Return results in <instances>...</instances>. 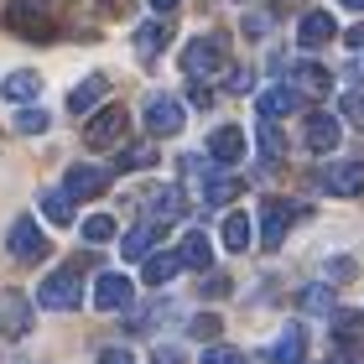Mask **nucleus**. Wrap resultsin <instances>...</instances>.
Here are the masks:
<instances>
[{
	"label": "nucleus",
	"instance_id": "41",
	"mask_svg": "<svg viewBox=\"0 0 364 364\" xmlns=\"http://www.w3.org/2000/svg\"><path fill=\"white\" fill-rule=\"evenodd\" d=\"M188 99H193V105H198V109H208V105H213V94H208L203 84H193V89H188Z\"/></svg>",
	"mask_w": 364,
	"mask_h": 364
},
{
	"label": "nucleus",
	"instance_id": "9",
	"mask_svg": "<svg viewBox=\"0 0 364 364\" xmlns=\"http://www.w3.org/2000/svg\"><path fill=\"white\" fill-rule=\"evenodd\" d=\"M318 182L333 198H359L364 193V161H333V167H323Z\"/></svg>",
	"mask_w": 364,
	"mask_h": 364
},
{
	"label": "nucleus",
	"instance_id": "7",
	"mask_svg": "<svg viewBox=\"0 0 364 364\" xmlns=\"http://www.w3.org/2000/svg\"><path fill=\"white\" fill-rule=\"evenodd\" d=\"M130 296H136V287H130V276H120V271H105L94 281V307L99 312H125Z\"/></svg>",
	"mask_w": 364,
	"mask_h": 364
},
{
	"label": "nucleus",
	"instance_id": "37",
	"mask_svg": "<svg viewBox=\"0 0 364 364\" xmlns=\"http://www.w3.org/2000/svg\"><path fill=\"white\" fill-rule=\"evenodd\" d=\"M250 84H255L250 68H235V73H229V89H235V94H250Z\"/></svg>",
	"mask_w": 364,
	"mask_h": 364
},
{
	"label": "nucleus",
	"instance_id": "43",
	"mask_svg": "<svg viewBox=\"0 0 364 364\" xmlns=\"http://www.w3.org/2000/svg\"><path fill=\"white\" fill-rule=\"evenodd\" d=\"M156 364H182V354L177 349H156Z\"/></svg>",
	"mask_w": 364,
	"mask_h": 364
},
{
	"label": "nucleus",
	"instance_id": "18",
	"mask_svg": "<svg viewBox=\"0 0 364 364\" xmlns=\"http://www.w3.org/2000/svg\"><path fill=\"white\" fill-rule=\"evenodd\" d=\"M333 338L343 349H364V312H354V307L333 312Z\"/></svg>",
	"mask_w": 364,
	"mask_h": 364
},
{
	"label": "nucleus",
	"instance_id": "21",
	"mask_svg": "<svg viewBox=\"0 0 364 364\" xmlns=\"http://www.w3.org/2000/svg\"><path fill=\"white\" fill-rule=\"evenodd\" d=\"M0 94L16 99V105H26V99H37V94H42V78L31 73V68H16V73L6 78V84H0Z\"/></svg>",
	"mask_w": 364,
	"mask_h": 364
},
{
	"label": "nucleus",
	"instance_id": "33",
	"mask_svg": "<svg viewBox=\"0 0 364 364\" xmlns=\"http://www.w3.org/2000/svg\"><path fill=\"white\" fill-rule=\"evenodd\" d=\"M302 312H333V291L328 287H307L302 291Z\"/></svg>",
	"mask_w": 364,
	"mask_h": 364
},
{
	"label": "nucleus",
	"instance_id": "28",
	"mask_svg": "<svg viewBox=\"0 0 364 364\" xmlns=\"http://www.w3.org/2000/svg\"><path fill=\"white\" fill-rule=\"evenodd\" d=\"M151 213H156V224H161V219H182V193H177V188L151 193Z\"/></svg>",
	"mask_w": 364,
	"mask_h": 364
},
{
	"label": "nucleus",
	"instance_id": "11",
	"mask_svg": "<svg viewBox=\"0 0 364 364\" xmlns=\"http://www.w3.org/2000/svg\"><path fill=\"white\" fill-rule=\"evenodd\" d=\"M307 151H318V156H328L333 146L343 141V125H338V114H307Z\"/></svg>",
	"mask_w": 364,
	"mask_h": 364
},
{
	"label": "nucleus",
	"instance_id": "29",
	"mask_svg": "<svg viewBox=\"0 0 364 364\" xmlns=\"http://www.w3.org/2000/svg\"><path fill=\"white\" fill-rule=\"evenodd\" d=\"M235 193H240V182H235V177H208V182H203V203H208V208L229 203Z\"/></svg>",
	"mask_w": 364,
	"mask_h": 364
},
{
	"label": "nucleus",
	"instance_id": "5",
	"mask_svg": "<svg viewBox=\"0 0 364 364\" xmlns=\"http://www.w3.org/2000/svg\"><path fill=\"white\" fill-rule=\"evenodd\" d=\"M296 213H302V203H287V198H266V203H260V245H266V250H276V245L287 240Z\"/></svg>",
	"mask_w": 364,
	"mask_h": 364
},
{
	"label": "nucleus",
	"instance_id": "8",
	"mask_svg": "<svg viewBox=\"0 0 364 364\" xmlns=\"http://www.w3.org/2000/svg\"><path fill=\"white\" fill-rule=\"evenodd\" d=\"M182 120H188V114H182L177 99H167V94H151V99H146V130H151V136H177Z\"/></svg>",
	"mask_w": 364,
	"mask_h": 364
},
{
	"label": "nucleus",
	"instance_id": "36",
	"mask_svg": "<svg viewBox=\"0 0 364 364\" xmlns=\"http://www.w3.org/2000/svg\"><path fill=\"white\" fill-rule=\"evenodd\" d=\"M213 333H219V318H213V312L193 318V338H213Z\"/></svg>",
	"mask_w": 364,
	"mask_h": 364
},
{
	"label": "nucleus",
	"instance_id": "14",
	"mask_svg": "<svg viewBox=\"0 0 364 364\" xmlns=\"http://www.w3.org/2000/svg\"><path fill=\"white\" fill-rule=\"evenodd\" d=\"M109 188V172L105 167H89V161H78V167L68 172V198H99Z\"/></svg>",
	"mask_w": 364,
	"mask_h": 364
},
{
	"label": "nucleus",
	"instance_id": "17",
	"mask_svg": "<svg viewBox=\"0 0 364 364\" xmlns=\"http://www.w3.org/2000/svg\"><path fill=\"white\" fill-rule=\"evenodd\" d=\"M177 255H182V266H193V271H208V260H213V245H208V235H203V229H188V235H182V245H177Z\"/></svg>",
	"mask_w": 364,
	"mask_h": 364
},
{
	"label": "nucleus",
	"instance_id": "4",
	"mask_svg": "<svg viewBox=\"0 0 364 364\" xmlns=\"http://www.w3.org/2000/svg\"><path fill=\"white\" fill-rule=\"evenodd\" d=\"M6 250L21 260V266H37V260L53 250V245H47V235H42V224H37V219H16V224H11V235H6Z\"/></svg>",
	"mask_w": 364,
	"mask_h": 364
},
{
	"label": "nucleus",
	"instance_id": "24",
	"mask_svg": "<svg viewBox=\"0 0 364 364\" xmlns=\"http://www.w3.org/2000/svg\"><path fill=\"white\" fill-rule=\"evenodd\" d=\"M42 213H47V224H73V198H68V188H47L42 193Z\"/></svg>",
	"mask_w": 364,
	"mask_h": 364
},
{
	"label": "nucleus",
	"instance_id": "35",
	"mask_svg": "<svg viewBox=\"0 0 364 364\" xmlns=\"http://www.w3.org/2000/svg\"><path fill=\"white\" fill-rule=\"evenodd\" d=\"M354 271H359V266H354V260H349V255H338V260H328V281H354Z\"/></svg>",
	"mask_w": 364,
	"mask_h": 364
},
{
	"label": "nucleus",
	"instance_id": "40",
	"mask_svg": "<svg viewBox=\"0 0 364 364\" xmlns=\"http://www.w3.org/2000/svg\"><path fill=\"white\" fill-rule=\"evenodd\" d=\"M266 26H271L266 16H245V37H266Z\"/></svg>",
	"mask_w": 364,
	"mask_h": 364
},
{
	"label": "nucleus",
	"instance_id": "19",
	"mask_svg": "<svg viewBox=\"0 0 364 364\" xmlns=\"http://www.w3.org/2000/svg\"><path fill=\"white\" fill-rule=\"evenodd\" d=\"M177 271H182V255L177 250H161V255H146V271L141 276H146V287H167Z\"/></svg>",
	"mask_w": 364,
	"mask_h": 364
},
{
	"label": "nucleus",
	"instance_id": "16",
	"mask_svg": "<svg viewBox=\"0 0 364 364\" xmlns=\"http://www.w3.org/2000/svg\"><path fill=\"white\" fill-rule=\"evenodd\" d=\"M105 89H109V78H105V73H89L84 84L68 94V109H73V114H94L99 99H105Z\"/></svg>",
	"mask_w": 364,
	"mask_h": 364
},
{
	"label": "nucleus",
	"instance_id": "39",
	"mask_svg": "<svg viewBox=\"0 0 364 364\" xmlns=\"http://www.w3.org/2000/svg\"><path fill=\"white\" fill-rule=\"evenodd\" d=\"M94 364H136V354H130V349H105Z\"/></svg>",
	"mask_w": 364,
	"mask_h": 364
},
{
	"label": "nucleus",
	"instance_id": "32",
	"mask_svg": "<svg viewBox=\"0 0 364 364\" xmlns=\"http://www.w3.org/2000/svg\"><path fill=\"white\" fill-rule=\"evenodd\" d=\"M47 125H53L47 109H21V114H16V130H21V136H42Z\"/></svg>",
	"mask_w": 364,
	"mask_h": 364
},
{
	"label": "nucleus",
	"instance_id": "42",
	"mask_svg": "<svg viewBox=\"0 0 364 364\" xmlns=\"http://www.w3.org/2000/svg\"><path fill=\"white\" fill-rule=\"evenodd\" d=\"M343 78H349L354 89H364V58H359V63H349V73H343Z\"/></svg>",
	"mask_w": 364,
	"mask_h": 364
},
{
	"label": "nucleus",
	"instance_id": "13",
	"mask_svg": "<svg viewBox=\"0 0 364 364\" xmlns=\"http://www.w3.org/2000/svg\"><path fill=\"white\" fill-rule=\"evenodd\" d=\"M333 37H338V26H333V16H328V11H307L302 26H296V42H302V47H328Z\"/></svg>",
	"mask_w": 364,
	"mask_h": 364
},
{
	"label": "nucleus",
	"instance_id": "23",
	"mask_svg": "<svg viewBox=\"0 0 364 364\" xmlns=\"http://www.w3.org/2000/svg\"><path fill=\"white\" fill-rule=\"evenodd\" d=\"M156 235H161L156 219H151V224H136V229L125 235V260H146V255H151V245H156Z\"/></svg>",
	"mask_w": 364,
	"mask_h": 364
},
{
	"label": "nucleus",
	"instance_id": "27",
	"mask_svg": "<svg viewBox=\"0 0 364 364\" xmlns=\"http://www.w3.org/2000/svg\"><path fill=\"white\" fill-rule=\"evenodd\" d=\"M281 151H287V146H281V130H276V120H260V161H266V167H276V161H281Z\"/></svg>",
	"mask_w": 364,
	"mask_h": 364
},
{
	"label": "nucleus",
	"instance_id": "31",
	"mask_svg": "<svg viewBox=\"0 0 364 364\" xmlns=\"http://www.w3.org/2000/svg\"><path fill=\"white\" fill-rule=\"evenodd\" d=\"M156 161V146H130V151H120V172H141Z\"/></svg>",
	"mask_w": 364,
	"mask_h": 364
},
{
	"label": "nucleus",
	"instance_id": "45",
	"mask_svg": "<svg viewBox=\"0 0 364 364\" xmlns=\"http://www.w3.org/2000/svg\"><path fill=\"white\" fill-rule=\"evenodd\" d=\"M349 47H354V53H364V26H354V31H349Z\"/></svg>",
	"mask_w": 364,
	"mask_h": 364
},
{
	"label": "nucleus",
	"instance_id": "15",
	"mask_svg": "<svg viewBox=\"0 0 364 364\" xmlns=\"http://www.w3.org/2000/svg\"><path fill=\"white\" fill-rule=\"evenodd\" d=\"M296 105H302V94H296L291 84H276L255 99V109H260V120H281V114H291Z\"/></svg>",
	"mask_w": 364,
	"mask_h": 364
},
{
	"label": "nucleus",
	"instance_id": "6",
	"mask_svg": "<svg viewBox=\"0 0 364 364\" xmlns=\"http://www.w3.org/2000/svg\"><path fill=\"white\" fill-rule=\"evenodd\" d=\"M219 68H224V47L213 37H198V42L182 47V73L188 78H213Z\"/></svg>",
	"mask_w": 364,
	"mask_h": 364
},
{
	"label": "nucleus",
	"instance_id": "46",
	"mask_svg": "<svg viewBox=\"0 0 364 364\" xmlns=\"http://www.w3.org/2000/svg\"><path fill=\"white\" fill-rule=\"evenodd\" d=\"M338 6H349V11H364V0H338Z\"/></svg>",
	"mask_w": 364,
	"mask_h": 364
},
{
	"label": "nucleus",
	"instance_id": "1",
	"mask_svg": "<svg viewBox=\"0 0 364 364\" xmlns=\"http://www.w3.org/2000/svg\"><path fill=\"white\" fill-rule=\"evenodd\" d=\"M37 302L42 307H53V312H73L78 302H84V271L78 266H63V271H53L37 287Z\"/></svg>",
	"mask_w": 364,
	"mask_h": 364
},
{
	"label": "nucleus",
	"instance_id": "34",
	"mask_svg": "<svg viewBox=\"0 0 364 364\" xmlns=\"http://www.w3.org/2000/svg\"><path fill=\"white\" fill-rule=\"evenodd\" d=\"M203 364H250L240 349H229V343H213V349H203Z\"/></svg>",
	"mask_w": 364,
	"mask_h": 364
},
{
	"label": "nucleus",
	"instance_id": "25",
	"mask_svg": "<svg viewBox=\"0 0 364 364\" xmlns=\"http://www.w3.org/2000/svg\"><path fill=\"white\" fill-rule=\"evenodd\" d=\"M250 240H255V229L245 213H229L224 219V250H250Z\"/></svg>",
	"mask_w": 364,
	"mask_h": 364
},
{
	"label": "nucleus",
	"instance_id": "2",
	"mask_svg": "<svg viewBox=\"0 0 364 364\" xmlns=\"http://www.w3.org/2000/svg\"><path fill=\"white\" fill-rule=\"evenodd\" d=\"M125 125H130L125 105H105V109H94V114H89V125H84V146H89V151H109V146H120V141H125Z\"/></svg>",
	"mask_w": 364,
	"mask_h": 364
},
{
	"label": "nucleus",
	"instance_id": "38",
	"mask_svg": "<svg viewBox=\"0 0 364 364\" xmlns=\"http://www.w3.org/2000/svg\"><path fill=\"white\" fill-rule=\"evenodd\" d=\"M203 296H229V276H203Z\"/></svg>",
	"mask_w": 364,
	"mask_h": 364
},
{
	"label": "nucleus",
	"instance_id": "3",
	"mask_svg": "<svg viewBox=\"0 0 364 364\" xmlns=\"http://www.w3.org/2000/svg\"><path fill=\"white\" fill-rule=\"evenodd\" d=\"M0 21H6L11 31H21V37H31V42H47V37H53V21H47L42 0H11Z\"/></svg>",
	"mask_w": 364,
	"mask_h": 364
},
{
	"label": "nucleus",
	"instance_id": "20",
	"mask_svg": "<svg viewBox=\"0 0 364 364\" xmlns=\"http://www.w3.org/2000/svg\"><path fill=\"white\" fill-rule=\"evenodd\" d=\"M172 31H167V21H146V26H136V58L141 63H156V53H161V42H167Z\"/></svg>",
	"mask_w": 364,
	"mask_h": 364
},
{
	"label": "nucleus",
	"instance_id": "12",
	"mask_svg": "<svg viewBox=\"0 0 364 364\" xmlns=\"http://www.w3.org/2000/svg\"><path fill=\"white\" fill-rule=\"evenodd\" d=\"M208 156L224 161V167H235V161L245 156V130H240V125H219V130L208 136Z\"/></svg>",
	"mask_w": 364,
	"mask_h": 364
},
{
	"label": "nucleus",
	"instance_id": "26",
	"mask_svg": "<svg viewBox=\"0 0 364 364\" xmlns=\"http://www.w3.org/2000/svg\"><path fill=\"white\" fill-rule=\"evenodd\" d=\"M291 78H296V84H302L307 94H328V89H333V73L318 68V63H302V68H296Z\"/></svg>",
	"mask_w": 364,
	"mask_h": 364
},
{
	"label": "nucleus",
	"instance_id": "22",
	"mask_svg": "<svg viewBox=\"0 0 364 364\" xmlns=\"http://www.w3.org/2000/svg\"><path fill=\"white\" fill-rule=\"evenodd\" d=\"M302 349H307V333H302V328L291 323L287 333L276 338V349H271L266 359H271V364H296V359H302Z\"/></svg>",
	"mask_w": 364,
	"mask_h": 364
},
{
	"label": "nucleus",
	"instance_id": "30",
	"mask_svg": "<svg viewBox=\"0 0 364 364\" xmlns=\"http://www.w3.org/2000/svg\"><path fill=\"white\" fill-rule=\"evenodd\" d=\"M84 240H89V245L114 240V219H109V213H94V219H84Z\"/></svg>",
	"mask_w": 364,
	"mask_h": 364
},
{
	"label": "nucleus",
	"instance_id": "10",
	"mask_svg": "<svg viewBox=\"0 0 364 364\" xmlns=\"http://www.w3.org/2000/svg\"><path fill=\"white\" fill-rule=\"evenodd\" d=\"M0 333L6 338H26L31 333V302L21 291H0Z\"/></svg>",
	"mask_w": 364,
	"mask_h": 364
},
{
	"label": "nucleus",
	"instance_id": "44",
	"mask_svg": "<svg viewBox=\"0 0 364 364\" xmlns=\"http://www.w3.org/2000/svg\"><path fill=\"white\" fill-rule=\"evenodd\" d=\"M177 6H182V0H151V11H161V16H172Z\"/></svg>",
	"mask_w": 364,
	"mask_h": 364
}]
</instances>
